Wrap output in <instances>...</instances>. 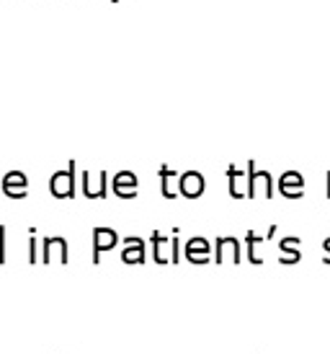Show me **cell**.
Returning a JSON list of instances; mask_svg holds the SVG:
<instances>
[{
  "mask_svg": "<svg viewBox=\"0 0 330 354\" xmlns=\"http://www.w3.org/2000/svg\"><path fill=\"white\" fill-rule=\"evenodd\" d=\"M49 192L57 199H70L75 197V163H70L65 171H57L49 178Z\"/></svg>",
  "mask_w": 330,
  "mask_h": 354,
  "instance_id": "cell-1",
  "label": "cell"
},
{
  "mask_svg": "<svg viewBox=\"0 0 330 354\" xmlns=\"http://www.w3.org/2000/svg\"><path fill=\"white\" fill-rule=\"evenodd\" d=\"M68 259H70L68 241L62 236H49L41 241V261H44V264H52V261L68 264Z\"/></svg>",
  "mask_w": 330,
  "mask_h": 354,
  "instance_id": "cell-2",
  "label": "cell"
},
{
  "mask_svg": "<svg viewBox=\"0 0 330 354\" xmlns=\"http://www.w3.org/2000/svg\"><path fill=\"white\" fill-rule=\"evenodd\" d=\"M248 174H251V192H248V197L251 199H271V192H273V181H271V174L269 171H258L255 163H248Z\"/></svg>",
  "mask_w": 330,
  "mask_h": 354,
  "instance_id": "cell-3",
  "label": "cell"
},
{
  "mask_svg": "<svg viewBox=\"0 0 330 354\" xmlns=\"http://www.w3.org/2000/svg\"><path fill=\"white\" fill-rule=\"evenodd\" d=\"M204 189H206V181L199 171H186V174L178 176V194H184V197H188V199L202 197Z\"/></svg>",
  "mask_w": 330,
  "mask_h": 354,
  "instance_id": "cell-4",
  "label": "cell"
},
{
  "mask_svg": "<svg viewBox=\"0 0 330 354\" xmlns=\"http://www.w3.org/2000/svg\"><path fill=\"white\" fill-rule=\"evenodd\" d=\"M3 194L10 199H23L29 194V178L23 171H10L3 176Z\"/></svg>",
  "mask_w": 330,
  "mask_h": 354,
  "instance_id": "cell-5",
  "label": "cell"
},
{
  "mask_svg": "<svg viewBox=\"0 0 330 354\" xmlns=\"http://www.w3.org/2000/svg\"><path fill=\"white\" fill-rule=\"evenodd\" d=\"M117 243H119V236L114 227H93V264H98L101 254L111 251Z\"/></svg>",
  "mask_w": 330,
  "mask_h": 354,
  "instance_id": "cell-6",
  "label": "cell"
},
{
  "mask_svg": "<svg viewBox=\"0 0 330 354\" xmlns=\"http://www.w3.org/2000/svg\"><path fill=\"white\" fill-rule=\"evenodd\" d=\"M214 261H217V264H224V261L240 264V243H237V238H233V236L217 238V254H214Z\"/></svg>",
  "mask_w": 330,
  "mask_h": 354,
  "instance_id": "cell-7",
  "label": "cell"
},
{
  "mask_svg": "<svg viewBox=\"0 0 330 354\" xmlns=\"http://www.w3.org/2000/svg\"><path fill=\"white\" fill-rule=\"evenodd\" d=\"M106 184H108V176L104 171H98V174L86 171V174H83V194H86L88 199L106 197Z\"/></svg>",
  "mask_w": 330,
  "mask_h": 354,
  "instance_id": "cell-8",
  "label": "cell"
},
{
  "mask_svg": "<svg viewBox=\"0 0 330 354\" xmlns=\"http://www.w3.org/2000/svg\"><path fill=\"white\" fill-rule=\"evenodd\" d=\"M227 181H230V194H233L235 199L248 197V192H251V174H248V171H240L237 166H230L227 168Z\"/></svg>",
  "mask_w": 330,
  "mask_h": 354,
  "instance_id": "cell-9",
  "label": "cell"
},
{
  "mask_svg": "<svg viewBox=\"0 0 330 354\" xmlns=\"http://www.w3.org/2000/svg\"><path fill=\"white\" fill-rule=\"evenodd\" d=\"M279 192H282L287 199H300L304 194V178L297 171H287L282 178H279Z\"/></svg>",
  "mask_w": 330,
  "mask_h": 354,
  "instance_id": "cell-10",
  "label": "cell"
},
{
  "mask_svg": "<svg viewBox=\"0 0 330 354\" xmlns=\"http://www.w3.org/2000/svg\"><path fill=\"white\" fill-rule=\"evenodd\" d=\"M122 261H124V264H145V241L137 236L124 238Z\"/></svg>",
  "mask_w": 330,
  "mask_h": 354,
  "instance_id": "cell-11",
  "label": "cell"
},
{
  "mask_svg": "<svg viewBox=\"0 0 330 354\" xmlns=\"http://www.w3.org/2000/svg\"><path fill=\"white\" fill-rule=\"evenodd\" d=\"M114 194L122 199L137 197V176L132 171H119L117 176H114Z\"/></svg>",
  "mask_w": 330,
  "mask_h": 354,
  "instance_id": "cell-12",
  "label": "cell"
},
{
  "mask_svg": "<svg viewBox=\"0 0 330 354\" xmlns=\"http://www.w3.org/2000/svg\"><path fill=\"white\" fill-rule=\"evenodd\" d=\"M186 259L191 264H206L209 261V241L202 236L186 241Z\"/></svg>",
  "mask_w": 330,
  "mask_h": 354,
  "instance_id": "cell-13",
  "label": "cell"
},
{
  "mask_svg": "<svg viewBox=\"0 0 330 354\" xmlns=\"http://www.w3.org/2000/svg\"><path fill=\"white\" fill-rule=\"evenodd\" d=\"M153 256L157 264H171V238H165L160 230L153 233Z\"/></svg>",
  "mask_w": 330,
  "mask_h": 354,
  "instance_id": "cell-14",
  "label": "cell"
},
{
  "mask_svg": "<svg viewBox=\"0 0 330 354\" xmlns=\"http://www.w3.org/2000/svg\"><path fill=\"white\" fill-rule=\"evenodd\" d=\"M282 251H284V256L279 259L282 264H297L302 259V254H300V238H284L282 241Z\"/></svg>",
  "mask_w": 330,
  "mask_h": 354,
  "instance_id": "cell-15",
  "label": "cell"
},
{
  "mask_svg": "<svg viewBox=\"0 0 330 354\" xmlns=\"http://www.w3.org/2000/svg\"><path fill=\"white\" fill-rule=\"evenodd\" d=\"M266 238H271V236H261V233H255V230H248V238H245V241H248V261H251V264L258 266L263 261L261 254H258V246H261Z\"/></svg>",
  "mask_w": 330,
  "mask_h": 354,
  "instance_id": "cell-16",
  "label": "cell"
},
{
  "mask_svg": "<svg viewBox=\"0 0 330 354\" xmlns=\"http://www.w3.org/2000/svg\"><path fill=\"white\" fill-rule=\"evenodd\" d=\"M173 181H178V174H175L173 168H168V166L160 168V189H163L165 199L178 197V194H175V189H173Z\"/></svg>",
  "mask_w": 330,
  "mask_h": 354,
  "instance_id": "cell-17",
  "label": "cell"
},
{
  "mask_svg": "<svg viewBox=\"0 0 330 354\" xmlns=\"http://www.w3.org/2000/svg\"><path fill=\"white\" fill-rule=\"evenodd\" d=\"M29 264H37L39 261V251H37V236H34V227L29 230Z\"/></svg>",
  "mask_w": 330,
  "mask_h": 354,
  "instance_id": "cell-18",
  "label": "cell"
},
{
  "mask_svg": "<svg viewBox=\"0 0 330 354\" xmlns=\"http://www.w3.org/2000/svg\"><path fill=\"white\" fill-rule=\"evenodd\" d=\"M181 261V243L178 238H171V264H178Z\"/></svg>",
  "mask_w": 330,
  "mask_h": 354,
  "instance_id": "cell-19",
  "label": "cell"
},
{
  "mask_svg": "<svg viewBox=\"0 0 330 354\" xmlns=\"http://www.w3.org/2000/svg\"><path fill=\"white\" fill-rule=\"evenodd\" d=\"M6 261V225H0V264Z\"/></svg>",
  "mask_w": 330,
  "mask_h": 354,
  "instance_id": "cell-20",
  "label": "cell"
},
{
  "mask_svg": "<svg viewBox=\"0 0 330 354\" xmlns=\"http://www.w3.org/2000/svg\"><path fill=\"white\" fill-rule=\"evenodd\" d=\"M322 248H325V259H322V261H325V264H330V238H325V243H322Z\"/></svg>",
  "mask_w": 330,
  "mask_h": 354,
  "instance_id": "cell-21",
  "label": "cell"
},
{
  "mask_svg": "<svg viewBox=\"0 0 330 354\" xmlns=\"http://www.w3.org/2000/svg\"><path fill=\"white\" fill-rule=\"evenodd\" d=\"M328 199H330V174H328Z\"/></svg>",
  "mask_w": 330,
  "mask_h": 354,
  "instance_id": "cell-22",
  "label": "cell"
},
{
  "mask_svg": "<svg viewBox=\"0 0 330 354\" xmlns=\"http://www.w3.org/2000/svg\"><path fill=\"white\" fill-rule=\"evenodd\" d=\"M0 194H3V176H0Z\"/></svg>",
  "mask_w": 330,
  "mask_h": 354,
  "instance_id": "cell-23",
  "label": "cell"
}]
</instances>
